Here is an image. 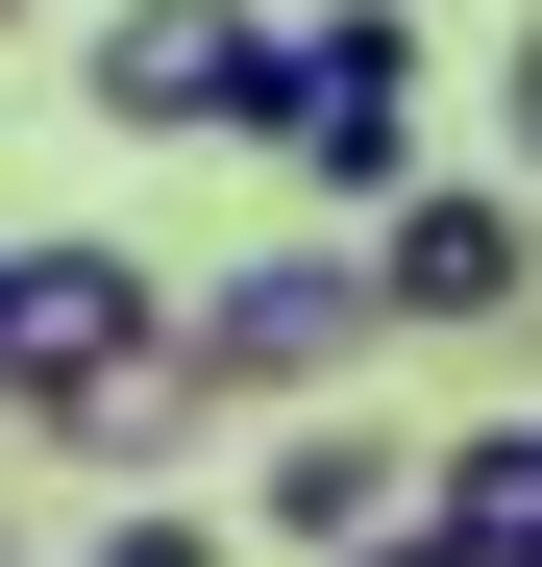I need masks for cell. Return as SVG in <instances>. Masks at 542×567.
<instances>
[{
	"mask_svg": "<svg viewBox=\"0 0 542 567\" xmlns=\"http://www.w3.org/2000/svg\"><path fill=\"white\" fill-rule=\"evenodd\" d=\"M395 518H419V444H371L345 395H321V420H271V494H247V543H271V567H371Z\"/></svg>",
	"mask_w": 542,
	"mask_h": 567,
	"instance_id": "8992f818",
	"label": "cell"
},
{
	"mask_svg": "<svg viewBox=\"0 0 542 567\" xmlns=\"http://www.w3.org/2000/svg\"><path fill=\"white\" fill-rule=\"evenodd\" d=\"M371 271H395V346H518L542 321V173H419V198H371Z\"/></svg>",
	"mask_w": 542,
	"mask_h": 567,
	"instance_id": "277c9868",
	"label": "cell"
},
{
	"mask_svg": "<svg viewBox=\"0 0 542 567\" xmlns=\"http://www.w3.org/2000/svg\"><path fill=\"white\" fill-rule=\"evenodd\" d=\"M296 173L345 223L419 198V0H321V25H296Z\"/></svg>",
	"mask_w": 542,
	"mask_h": 567,
	"instance_id": "5b68a950",
	"label": "cell"
},
{
	"mask_svg": "<svg viewBox=\"0 0 542 567\" xmlns=\"http://www.w3.org/2000/svg\"><path fill=\"white\" fill-rule=\"evenodd\" d=\"M371 567H542V543H469V518H395Z\"/></svg>",
	"mask_w": 542,
	"mask_h": 567,
	"instance_id": "30bf717a",
	"label": "cell"
},
{
	"mask_svg": "<svg viewBox=\"0 0 542 567\" xmlns=\"http://www.w3.org/2000/svg\"><path fill=\"white\" fill-rule=\"evenodd\" d=\"M0 25H25V0H0Z\"/></svg>",
	"mask_w": 542,
	"mask_h": 567,
	"instance_id": "8fae6325",
	"label": "cell"
},
{
	"mask_svg": "<svg viewBox=\"0 0 542 567\" xmlns=\"http://www.w3.org/2000/svg\"><path fill=\"white\" fill-rule=\"evenodd\" d=\"M419 518H469V543H542V420H469V444H419Z\"/></svg>",
	"mask_w": 542,
	"mask_h": 567,
	"instance_id": "52a82bcc",
	"label": "cell"
},
{
	"mask_svg": "<svg viewBox=\"0 0 542 567\" xmlns=\"http://www.w3.org/2000/svg\"><path fill=\"white\" fill-rule=\"evenodd\" d=\"M247 518L222 494H148V468H124V494H74V567H222Z\"/></svg>",
	"mask_w": 542,
	"mask_h": 567,
	"instance_id": "ba28073f",
	"label": "cell"
},
{
	"mask_svg": "<svg viewBox=\"0 0 542 567\" xmlns=\"http://www.w3.org/2000/svg\"><path fill=\"white\" fill-rule=\"evenodd\" d=\"M0 420H50V468H173L222 395H198V271H148L124 223H25L0 247Z\"/></svg>",
	"mask_w": 542,
	"mask_h": 567,
	"instance_id": "6da1fadb",
	"label": "cell"
},
{
	"mask_svg": "<svg viewBox=\"0 0 542 567\" xmlns=\"http://www.w3.org/2000/svg\"><path fill=\"white\" fill-rule=\"evenodd\" d=\"M493 173H542V25H518V74H493Z\"/></svg>",
	"mask_w": 542,
	"mask_h": 567,
	"instance_id": "9c48e42d",
	"label": "cell"
},
{
	"mask_svg": "<svg viewBox=\"0 0 542 567\" xmlns=\"http://www.w3.org/2000/svg\"><path fill=\"white\" fill-rule=\"evenodd\" d=\"M74 100L124 148H296V25L271 0H100L74 25Z\"/></svg>",
	"mask_w": 542,
	"mask_h": 567,
	"instance_id": "7a4b0ae2",
	"label": "cell"
},
{
	"mask_svg": "<svg viewBox=\"0 0 542 567\" xmlns=\"http://www.w3.org/2000/svg\"><path fill=\"white\" fill-rule=\"evenodd\" d=\"M371 346H395V271L371 247H247V271H198V395L222 420H321Z\"/></svg>",
	"mask_w": 542,
	"mask_h": 567,
	"instance_id": "3957f363",
	"label": "cell"
}]
</instances>
